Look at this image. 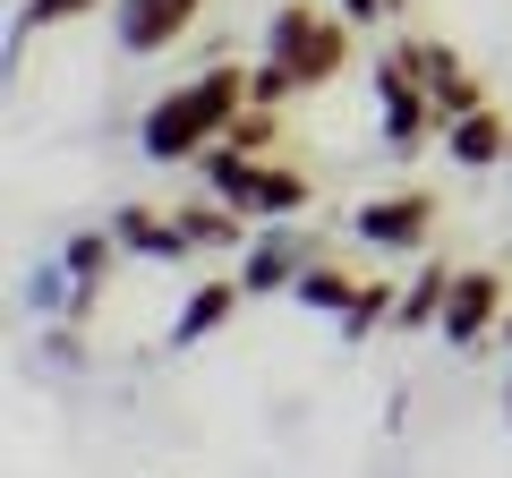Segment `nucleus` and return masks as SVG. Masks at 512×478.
I'll return each mask as SVG.
<instances>
[{"instance_id": "21", "label": "nucleus", "mask_w": 512, "mask_h": 478, "mask_svg": "<svg viewBox=\"0 0 512 478\" xmlns=\"http://www.w3.org/2000/svg\"><path fill=\"white\" fill-rule=\"evenodd\" d=\"M222 146H239V154H274V111H239V120H231V137H222Z\"/></svg>"}, {"instance_id": "4", "label": "nucleus", "mask_w": 512, "mask_h": 478, "mask_svg": "<svg viewBox=\"0 0 512 478\" xmlns=\"http://www.w3.org/2000/svg\"><path fill=\"white\" fill-rule=\"evenodd\" d=\"M367 103H376V146L393 154V163H410V154H427V137H444L436 103H427V86L410 77L402 43H384L376 60H367Z\"/></svg>"}, {"instance_id": "18", "label": "nucleus", "mask_w": 512, "mask_h": 478, "mask_svg": "<svg viewBox=\"0 0 512 478\" xmlns=\"http://www.w3.org/2000/svg\"><path fill=\"white\" fill-rule=\"evenodd\" d=\"M94 0H18L9 9V69L26 60V35H43V26H69V18H86Z\"/></svg>"}, {"instance_id": "13", "label": "nucleus", "mask_w": 512, "mask_h": 478, "mask_svg": "<svg viewBox=\"0 0 512 478\" xmlns=\"http://www.w3.org/2000/svg\"><path fill=\"white\" fill-rule=\"evenodd\" d=\"M444 154H453L461 171H504L512 163V120L504 111H470V120H453V129H444Z\"/></svg>"}, {"instance_id": "15", "label": "nucleus", "mask_w": 512, "mask_h": 478, "mask_svg": "<svg viewBox=\"0 0 512 478\" xmlns=\"http://www.w3.org/2000/svg\"><path fill=\"white\" fill-rule=\"evenodd\" d=\"M60 257H69V274H77V299H103V282H111V265H120V239H111V222L103 231H60Z\"/></svg>"}, {"instance_id": "16", "label": "nucleus", "mask_w": 512, "mask_h": 478, "mask_svg": "<svg viewBox=\"0 0 512 478\" xmlns=\"http://www.w3.org/2000/svg\"><path fill=\"white\" fill-rule=\"evenodd\" d=\"M291 299H299V308H316V316H333V325H342V316H350V299H359V274H342L333 257H316L308 274L291 282Z\"/></svg>"}, {"instance_id": "10", "label": "nucleus", "mask_w": 512, "mask_h": 478, "mask_svg": "<svg viewBox=\"0 0 512 478\" xmlns=\"http://www.w3.org/2000/svg\"><path fill=\"white\" fill-rule=\"evenodd\" d=\"M103 222H111V239H120V257H137V265H188L197 257V239L180 231V214H154V205H137V197H120Z\"/></svg>"}, {"instance_id": "22", "label": "nucleus", "mask_w": 512, "mask_h": 478, "mask_svg": "<svg viewBox=\"0 0 512 478\" xmlns=\"http://www.w3.org/2000/svg\"><path fill=\"white\" fill-rule=\"evenodd\" d=\"M333 9H342L350 26H376V18H402L410 0H333Z\"/></svg>"}, {"instance_id": "20", "label": "nucleus", "mask_w": 512, "mask_h": 478, "mask_svg": "<svg viewBox=\"0 0 512 478\" xmlns=\"http://www.w3.org/2000/svg\"><path fill=\"white\" fill-rule=\"evenodd\" d=\"M393 299H402V291H393V282H359V299H350V316H342V325H333V333H342V342L359 350V342H367V333H376V325H393Z\"/></svg>"}, {"instance_id": "17", "label": "nucleus", "mask_w": 512, "mask_h": 478, "mask_svg": "<svg viewBox=\"0 0 512 478\" xmlns=\"http://www.w3.org/2000/svg\"><path fill=\"white\" fill-rule=\"evenodd\" d=\"M444 282H453L444 265L410 274V282H402V299H393V325H402V333H436V316H444Z\"/></svg>"}, {"instance_id": "14", "label": "nucleus", "mask_w": 512, "mask_h": 478, "mask_svg": "<svg viewBox=\"0 0 512 478\" xmlns=\"http://www.w3.org/2000/svg\"><path fill=\"white\" fill-rule=\"evenodd\" d=\"M180 231L197 239V257H248V214L239 205H222V197H197V205H180Z\"/></svg>"}, {"instance_id": "1", "label": "nucleus", "mask_w": 512, "mask_h": 478, "mask_svg": "<svg viewBox=\"0 0 512 478\" xmlns=\"http://www.w3.org/2000/svg\"><path fill=\"white\" fill-rule=\"evenodd\" d=\"M239 111H248V69H239V60H214V69L180 77L171 94L146 103V120H137V154H146V163H197L205 146L231 137Z\"/></svg>"}, {"instance_id": "3", "label": "nucleus", "mask_w": 512, "mask_h": 478, "mask_svg": "<svg viewBox=\"0 0 512 478\" xmlns=\"http://www.w3.org/2000/svg\"><path fill=\"white\" fill-rule=\"evenodd\" d=\"M197 188L222 205H239L248 222H299L308 214V180L291 163H265V154H239V146H205L197 154Z\"/></svg>"}, {"instance_id": "24", "label": "nucleus", "mask_w": 512, "mask_h": 478, "mask_svg": "<svg viewBox=\"0 0 512 478\" xmlns=\"http://www.w3.org/2000/svg\"><path fill=\"white\" fill-rule=\"evenodd\" d=\"M504 427H512V376H504Z\"/></svg>"}, {"instance_id": "7", "label": "nucleus", "mask_w": 512, "mask_h": 478, "mask_svg": "<svg viewBox=\"0 0 512 478\" xmlns=\"http://www.w3.org/2000/svg\"><path fill=\"white\" fill-rule=\"evenodd\" d=\"M325 257V239L316 231H299V222H256V239H248V257H239V291L248 299H291V282L308 274V265Z\"/></svg>"}, {"instance_id": "8", "label": "nucleus", "mask_w": 512, "mask_h": 478, "mask_svg": "<svg viewBox=\"0 0 512 478\" xmlns=\"http://www.w3.org/2000/svg\"><path fill=\"white\" fill-rule=\"evenodd\" d=\"M402 60H410V77L427 86V103H436L444 129H453V120H470V111H487V86L470 77V60H461L444 35H402Z\"/></svg>"}, {"instance_id": "11", "label": "nucleus", "mask_w": 512, "mask_h": 478, "mask_svg": "<svg viewBox=\"0 0 512 478\" xmlns=\"http://www.w3.org/2000/svg\"><path fill=\"white\" fill-rule=\"evenodd\" d=\"M239 299H248V291H239V274L197 282V291H188L180 308H171V333H163V342H171V350H197V342H214V333L239 316Z\"/></svg>"}, {"instance_id": "6", "label": "nucleus", "mask_w": 512, "mask_h": 478, "mask_svg": "<svg viewBox=\"0 0 512 478\" xmlns=\"http://www.w3.org/2000/svg\"><path fill=\"white\" fill-rule=\"evenodd\" d=\"M504 308H512L504 274H487V265H453V282H444V316H436V342H444V350L495 342V333H504Z\"/></svg>"}, {"instance_id": "2", "label": "nucleus", "mask_w": 512, "mask_h": 478, "mask_svg": "<svg viewBox=\"0 0 512 478\" xmlns=\"http://www.w3.org/2000/svg\"><path fill=\"white\" fill-rule=\"evenodd\" d=\"M350 52H359V26L342 18V9H316V0H282L274 18H265V52L282 77H291V94H316L333 86V77L350 69Z\"/></svg>"}, {"instance_id": "19", "label": "nucleus", "mask_w": 512, "mask_h": 478, "mask_svg": "<svg viewBox=\"0 0 512 478\" xmlns=\"http://www.w3.org/2000/svg\"><path fill=\"white\" fill-rule=\"evenodd\" d=\"M35 368L43 376H86L94 359H86V333L77 325H35Z\"/></svg>"}, {"instance_id": "9", "label": "nucleus", "mask_w": 512, "mask_h": 478, "mask_svg": "<svg viewBox=\"0 0 512 478\" xmlns=\"http://www.w3.org/2000/svg\"><path fill=\"white\" fill-rule=\"evenodd\" d=\"M197 18H205V0H111V43L128 60H163Z\"/></svg>"}, {"instance_id": "23", "label": "nucleus", "mask_w": 512, "mask_h": 478, "mask_svg": "<svg viewBox=\"0 0 512 478\" xmlns=\"http://www.w3.org/2000/svg\"><path fill=\"white\" fill-rule=\"evenodd\" d=\"M495 342H504V350H512V308H504V333H495Z\"/></svg>"}, {"instance_id": "12", "label": "nucleus", "mask_w": 512, "mask_h": 478, "mask_svg": "<svg viewBox=\"0 0 512 478\" xmlns=\"http://www.w3.org/2000/svg\"><path fill=\"white\" fill-rule=\"evenodd\" d=\"M18 308L35 316V325H77V316H86V299H77V274H69V257H35L18 274Z\"/></svg>"}, {"instance_id": "5", "label": "nucleus", "mask_w": 512, "mask_h": 478, "mask_svg": "<svg viewBox=\"0 0 512 478\" xmlns=\"http://www.w3.org/2000/svg\"><path fill=\"white\" fill-rule=\"evenodd\" d=\"M342 231L376 257H419L427 239H436V197L427 188H393V197H359L342 214Z\"/></svg>"}]
</instances>
